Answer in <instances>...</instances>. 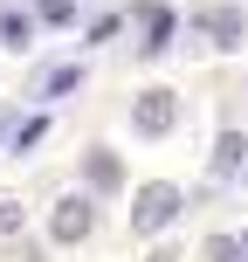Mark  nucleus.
<instances>
[{"label": "nucleus", "mask_w": 248, "mask_h": 262, "mask_svg": "<svg viewBox=\"0 0 248 262\" xmlns=\"http://www.w3.org/2000/svg\"><path fill=\"white\" fill-rule=\"evenodd\" d=\"M172 221H179V186H166V180L138 186V207H131V228H138V235H159V228H172Z\"/></svg>", "instance_id": "f257e3e1"}, {"label": "nucleus", "mask_w": 248, "mask_h": 262, "mask_svg": "<svg viewBox=\"0 0 248 262\" xmlns=\"http://www.w3.org/2000/svg\"><path fill=\"white\" fill-rule=\"evenodd\" d=\"M90 228H97V207H90L83 193L55 200V214H49V242H55V249H76V242H90Z\"/></svg>", "instance_id": "f03ea898"}, {"label": "nucleus", "mask_w": 248, "mask_h": 262, "mask_svg": "<svg viewBox=\"0 0 248 262\" xmlns=\"http://www.w3.org/2000/svg\"><path fill=\"white\" fill-rule=\"evenodd\" d=\"M172 124H179L172 90H138V104H131V131H138V138H166Z\"/></svg>", "instance_id": "7ed1b4c3"}, {"label": "nucleus", "mask_w": 248, "mask_h": 262, "mask_svg": "<svg viewBox=\"0 0 248 262\" xmlns=\"http://www.w3.org/2000/svg\"><path fill=\"white\" fill-rule=\"evenodd\" d=\"M200 35H207L214 49H241V7H214V14H200Z\"/></svg>", "instance_id": "20e7f679"}, {"label": "nucleus", "mask_w": 248, "mask_h": 262, "mask_svg": "<svg viewBox=\"0 0 248 262\" xmlns=\"http://www.w3.org/2000/svg\"><path fill=\"white\" fill-rule=\"evenodd\" d=\"M241 166H248V138L241 131H221V138H214V180H235Z\"/></svg>", "instance_id": "39448f33"}, {"label": "nucleus", "mask_w": 248, "mask_h": 262, "mask_svg": "<svg viewBox=\"0 0 248 262\" xmlns=\"http://www.w3.org/2000/svg\"><path fill=\"white\" fill-rule=\"evenodd\" d=\"M138 21H145V41H138L145 55H159V49H166V41H172V28H179V21H172L166 7H138Z\"/></svg>", "instance_id": "423d86ee"}, {"label": "nucleus", "mask_w": 248, "mask_h": 262, "mask_svg": "<svg viewBox=\"0 0 248 262\" xmlns=\"http://www.w3.org/2000/svg\"><path fill=\"white\" fill-rule=\"evenodd\" d=\"M83 180H90V186H118V180H124V166H118L110 152H83Z\"/></svg>", "instance_id": "0eeeda50"}, {"label": "nucleus", "mask_w": 248, "mask_h": 262, "mask_svg": "<svg viewBox=\"0 0 248 262\" xmlns=\"http://www.w3.org/2000/svg\"><path fill=\"white\" fill-rule=\"evenodd\" d=\"M0 41L7 49H28V14H0Z\"/></svg>", "instance_id": "6e6552de"}, {"label": "nucleus", "mask_w": 248, "mask_h": 262, "mask_svg": "<svg viewBox=\"0 0 248 262\" xmlns=\"http://www.w3.org/2000/svg\"><path fill=\"white\" fill-rule=\"evenodd\" d=\"M83 83V69H55V76H41V97H69Z\"/></svg>", "instance_id": "1a4fd4ad"}, {"label": "nucleus", "mask_w": 248, "mask_h": 262, "mask_svg": "<svg viewBox=\"0 0 248 262\" xmlns=\"http://www.w3.org/2000/svg\"><path fill=\"white\" fill-rule=\"evenodd\" d=\"M124 35V14H97L90 21V41H118Z\"/></svg>", "instance_id": "9d476101"}, {"label": "nucleus", "mask_w": 248, "mask_h": 262, "mask_svg": "<svg viewBox=\"0 0 248 262\" xmlns=\"http://www.w3.org/2000/svg\"><path fill=\"white\" fill-rule=\"evenodd\" d=\"M35 7H41V21H55V28L76 21V0H35Z\"/></svg>", "instance_id": "9b49d317"}, {"label": "nucleus", "mask_w": 248, "mask_h": 262, "mask_svg": "<svg viewBox=\"0 0 248 262\" xmlns=\"http://www.w3.org/2000/svg\"><path fill=\"white\" fill-rule=\"evenodd\" d=\"M207 262H241V249H235V235H214V242H207Z\"/></svg>", "instance_id": "f8f14e48"}, {"label": "nucleus", "mask_w": 248, "mask_h": 262, "mask_svg": "<svg viewBox=\"0 0 248 262\" xmlns=\"http://www.w3.org/2000/svg\"><path fill=\"white\" fill-rule=\"evenodd\" d=\"M14 228H21V207H14V200H0V235H14Z\"/></svg>", "instance_id": "ddd939ff"}, {"label": "nucleus", "mask_w": 248, "mask_h": 262, "mask_svg": "<svg viewBox=\"0 0 248 262\" xmlns=\"http://www.w3.org/2000/svg\"><path fill=\"white\" fill-rule=\"evenodd\" d=\"M145 262H172V249H159V255H145Z\"/></svg>", "instance_id": "4468645a"}, {"label": "nucleus", "mask_w": 248, "mask_h": 262, "mask_svg": "<svg viewBox=\"0 0 248 262\" xmlns=\"http://www.w3.org/2000/svg\"><path fill=\"white\" fill-rule=\"evenodd\" d=\"M235 249H241V262H248V235H241V242H235Z\"/></svg>", "instance_id": "2eb2a0df"}]
</instances>
